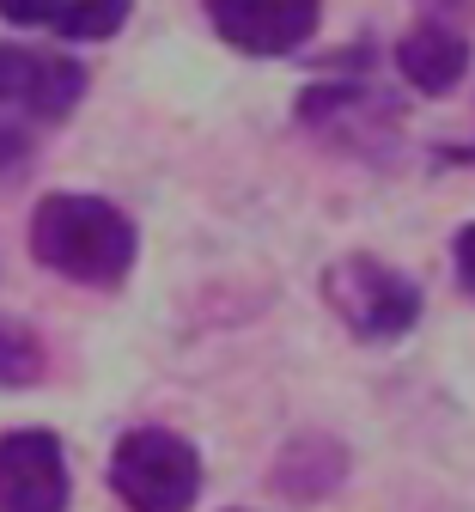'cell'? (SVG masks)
<instances>
[{
    "label": "cell",
    "mask_w": 475,
    "mask_h": 512,
    "mask_svg": "<svg viewBox=\"0 0 475 512\" xmlns=\"http://www.w3.org/2000/svg\"><path fill=\"white\" fill-rule=\"evenodd\" d=\"M31 256L43 269H55L61 281H80V287H122L134 256H141V232L134 220L104 202V196H74V189H55V196L37 202L31 226Z\"/></svg>",
    "instance_id": "1"
},
{
    "label": "cell",
    "mask_w": 475,
    "mask_h": 512,
    "mask_svg": "<svg viewBox=\"0 0 475 512\" xmlns=\"http://www.w3.org/2000/svg\"><path fill=\"white\" fill-rule=\"evenodd\" d=\"M110 488L128 512H189L201 494V452L171 427H134L110 452Z\"/></svg>",
    "instance_id": "2"
},
{
    "label": "cell",
    "mask_w": 475,
    "mask_h": 512,
    "mask_svg": "<svg viewBox=\"0 0 475 512\" xmlns=\"http://www.w3.org/2000/svg\"><path fill=\"white\" fill-rule=\"evenodd\" d=\"M299 122L311 128L317 141H329L335 153L348 159H396L402 147V104L384 86L366 80H329V86H305L299 92Z\"/></svg>",
    "instance_id": "3"
},
{
    "label": "cell",
    "mask_w": 475,
    "mask_h": 512,
    "mask_svg": "<svg viewBox=\"0 0 475 512\" xmlns=\"http://www.w3.org/2000/svg\"><path fill=\"white\" fill-rule=\"evenodd\" d=\"M323 299L360 342H402L421 324V287L378 263V256H342L323 269Z\"/></svg>",
    "instance_id": "4"
},
{
    "label": "cell",
    "mask_w": 475,
    "mask_h": 512,
    "mask_svg": "<svg viewBox=\"0 0 475 512\" xmlns=\"http://www.w3.org/2000/svg\"><path fill=\"white\" fill-rule=\"evenodd\" d=\"M0 512H67V452L49 427L0 433Z\"/></svg>",
    "instance_id": "5"
},
{
    "label": "cell",
    "mask_w": 475,
    "mask_h": 512,
    "mask_svg": "<svg viewBox=\"0 0 475 512\" xmlns=\"http://www.w3.org/2000/svg\"><path fill=\"white\" fill-rule=\"evenodd\" d=\"M317 13L323 0H208V25L220 31V43L256 61L293 55L317 31Z\"/></svg>",
    "instance_id": "6"
},
{
    "label": "cell",
    "mask_w": 475,
    "mask_h": 512,
    "mask_svg": "<svg viewBox=\"0 0 475 512\" xmlns=\"http://www.w3.org/2000/svg\"><path fill=\"white\" fill-rule=\"evenodd\" d=\"M80 98H86V68L74 55H37L19 43H0V104L37 122H61Z\"/></svg>",
    "instance_id": "7"
},
{
    "label": "cell",
    "mask_w": 475,
    "mask_h": 512,
    "mask_svg": "<svg viewBox=\"0 0 475 512\" xmlns=\"http://www.w3.org/2000/svg\"><path fill=\"white\" fill-rule=\"evenodd\" d=\"M396 68H402V80H409L415 92L445 98V92L469 74V43H463L451 25L427 19V25H415L409 37L396 43Z\"/></svg>",
    "instance_id": "8"
},
{
    "label": "cell",
    "mask_w": 475,
    "mask_h": 512,
    "mask_svg": "<svg viewBox=\"0 0 475 512\" xmlns=\"http://www.w3.org/2000/svg\"><path fill=\"white\" fill-rule=\"evenodd\" d=\"M342 476H348V452H342V439H323V433H299L281 452V464L268 470V482L281 494H293V500H317Z\"/></svg>",
    "instance_id": "9"
},
{
    "label": "cell",
    "mask_w": 475,
    "mask_h": 512,
    "mask_svg": "<svg viewBox=\"0 0 475 512\" xmlns=\"http://www.w3.org/2000/svg\"><path fill=\"white\" fill-rule=\"evenodd\" d=\"M43 342H37V330H25V324H13V317H0V391H25V384H37L43 378Z\"/></svg>",
    "instance_id": "10"
},
{
    "label": "cell",
    "mask_w": 475,
    "mask_h": 512,
    "mask_svg": "<svg viewBox=\"0 0 475 512\" xmlns=\"http://www.w3.org/2000/svg\"><path fill=\"white\" fill-rule=\"evenodd\" d=\"M451 263H457V287H463V293H475V220L451 238Z\"/></svg>",
    "instance_id": "11"
},
{
    "label": "cell",
    "mask_w": 475,
    "mask_h": 512,
    "mask_svg": "<svg viewBox=\"0 0 475 512\" xmlns=\"http://www.w3.org/2000/svg\"><path fill=\"white\" fill-rule=\"evenodd\" d=\"M31 165V147H25V135H13V128H0V183L7 177H19Z\"/></svg>",
    "instance_id": "12"
},
{
    "label": "cell",
    "mask_w": 475,
    "mask_h": 512,
    "mask_svg": "<svg viewBox=\"0 0 475 512\" xmlns=\"http://www.w3.org/2000/svg\"><path fill=\"white\" fill-rule=\"evenodd\" d=\"M427 7H451V0H427Z\"/></svg>",
    "instance_id": "13"
}]
</instances>
